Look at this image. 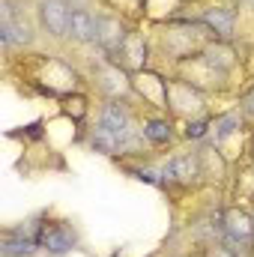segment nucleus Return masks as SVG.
<instances>
[{
    "label": "nucleus",
    "instance_id": "9d476101",
    "mask_svg": "<svg viewBox=\"0 0 254 257\" xmlns=\"http://www.w3.org/2000/svg\"><path fill=\"white\" fill-rule=\"evenodd\" d=\"M203 27H206V33L212 36V39H221V42H227L230 36H233V24H236V12L230 9V6H209L200 18H197Z\"/></svg>",
    "mask_w": 254,
    "mask_h": 257
},
{
    "label": "nucleus",
    "instance_id": "4468645a",
    "mask_svg": "<svg viewBox=\"0 0 254 257\" xmlns=\"http://www.w3.org/2000/svg\"><path fill=\"white\" fill-rule=\"evenodd\" d=\"M39 254H42V248H39L36 239L18 233L15 227L3 230V239H0V257H39Z\"/></svg>",
    "mask_w": 254,
    "mask_h": 257
},
{
    "label": "nucleus",
    "instance_id": "f257e3e1",
    "mask_svg": "<svg viewBox=\"0 0 254 257\" xmlns=\"http://www.w3.org/2000/svg\"><path fill=\"white\" fill-rule=\"evenodd\" d=\"M39 21L24 12L21 0H0V42L6 51L12 48H33Z\"/></svg>",
    "mask_w": 254,
    "mask_h": 257
},
{
    "label": "nucleus",
    "instance_id": "f03ea898",
    "mask_svg": "<svg viewBox=\"0 0 254 257\" xmlns=\"http://www.w3.org/2000/svg\"><path fill=\"white\" fill-rule=\"evenodd\" d=\"M218 215V224H221V245L227 248H239V251H248V257H254V215L245 212L242 206H224Z\"/></svg>",
    "mask_w": 254,
    "mask_h": 257
},
{
    "label": "nucleus",
    "instance_id": "423d86ee",
    "mask_svg": "<svg viewBox=\"0 0 254 257\" xmlns=\"http://www.w3.org/2000/svg\"><path fill=\"white\" fill-rule=\"evenodd\" d=\"M102 128H108L126 150L135 138V120H132V111H129L126 99H108L102 108H99V120H96Z\"/></svg>",
    "mask_w": 254,
    "mask_h": 257
},
{
    "label": "nucleus",
    "instance_id": "39448f33",
    "mask_svg": "<svg viewBox=\"0 0 254 257\" xmlns=\"http://www.w3.org/2000/svg\"><path fill=\"white\" fill-rule=\"evenodd\" d=\"M36 242L42 248V254L48 257H66L78 248V230L69 221H54V224H42L36 233Z\"/></svg>",
    "mask_w": 254,
    "mask_h": 257
},
{
    "label": "nucleus",
    "instance_id": "1a4fd4ad",
    "mask_svg": "<svg viewBox=\"0 0 254 257\" xmlns=\"http://www.w3.org/2000/svg\"><path fill=\"white\" fill-rule=\"evenodd\" d=\"M132 36L129 24L120 15H99V24H96V45L99 51L111 60L120 54V48L126 45V39Z\"/></svg>",
    "mask_w": 254,
    "mask_h": 257
},
{
    "label": "nucleus",
    "instance_id": "a211bd4d",
    "mask_svg": "<svg viewBox=\"0 0 254 257\" xmlns=\"http://www.w3.org/2000/svg\"><path fill=\"white\" fill-rule=\"evenodd\" d=\"M239 111H242V117L254 120V84L242 93V99H239Z\"/></svg>",
    "mask_w": 254,
    "mask_h": 257
},
{
    "label": "nucleus",
    "instance_id": "7ed1b4c3",
    "mask_svg": "<svg viewBox=\"0 0 254 257\" xmlns=\"http://www.w3.org/2000/svg\"><path fill=\"white\" fill-rule=\"evenodd\" d=\"M165 108L177 117H186V120L200 117L203 114V93L194 84L180 81V78L165 81Z\"/></svg>",
    "mask_w": 254,
    "mask_h": 257
},
{
    "label": "nucleus",
    "instance_id": "6ab92c4d",
    "mask_svg": "<svg viewBox=\"0 0 254 257\" xmlns=\"http://www.w3.org/2000/svg\"><path fill=\"white\" fill-rule=\"evenodd\" d=\"M200 257H239V251H233L227 245H206Z\"/></svg>",
    "mask_w": 254,
    "mask_h": 257
},
{
    "label": "nucleus",
    "instance_id": "2eb2a0df",
    "mask_svg": "<svg viewBox=\"0 0 254 257\" xmlns=\"http://www.w3.org/2000/svg\"><path fill=\"white\" fill-rule=\"evenodd\" d=\"M245 123V117H242V111H227V114H221V117H215L212 120V128H209V144L212 147H218V144H224L230 135H236L239 128Z\"/></svg>",
    "mask_w": 254,
    "mask_h": 257
},
{
    "label": "nucleus",
    "instance_id": "0eeeda50",
    "mask_svg": "<svg viewBox=\"0 0 254 257\" xmlns=\"http://www.w3.org/2000/svg\"><path fill=\"white\" fill-rule=\"evenodd\" d=\"M200 177H203L200 153H177V156L168 159V165L162 168V183H165V186L191 189V186L200 183Z\"/></svg>",
    "mask_w": 254,
    "mask_h": 257
},
{
    "label": "nucleus",
    "instance_id": "dca6fc26",
    "mask_svg": "<svg viewBox=\"0 0 254 257\" xmlns=\"http://www.w3.org/2000/svg\"><path fill=\"white\" fill-rule=\"evenodd\" d=\"M141 135H144V141L153 144V147H168V144L174 141V126H171L168 117H150V120H144Z\"/></svg>",
    "mask_w": 254,
    "mask_h": 257
},
{
    "label": "nucleus",
    "instance_id": "6e6552de",
    "mask_svg": "<svg viewBox=\"0 0 254 257\" xmlns=\"http://www.w3.org/2000/svg\"><path fill=\"white\" fill-rule=\"evenodd\" d=\"M93 84H96L108 99H129L132 90H135L129 72L120 63L108 60V57H105L99 66H93Z\"/></svg>",
    "mask_w": 254,
    "mask_h": 257
},
{
    "label": "nucleus",
    "instance_id": "9b49d317",
    "mask_svg": "<svg viewBox=\"0 0 254 257\" xmlns=\"http://www.w3.org/2000/svg\"><path fill=\"white\" fill-rule=\"evenodd\" d=\"M96 24H99V15H93L87 6H75L72 24H69V42H75V45H96Z\"/></svg>",
    "mask_w": 254,
    "mask_h": 257
},
{
    "label": "nucleus",
    "instance_id": "f3484780",
    "mask_svg": "<svg viewBox=\"0 0 254 257\" xmlns=\"http://www.w3.org/2000/svg\"><path fill=\"white\" fill-rule=\"evenodd\" d=\"M209 128H212L209 117H191V120H186L183 138L186 141H203V138H209Z\"/></svg>",
    "mask_w": 254,
    "mask_h": 257
},
{
    "label": "nucleus",
    "instance_id": "f8f14e48",
    "mask_svg": "<svg viewBox=\"0 0 254 257\" xmlns=\"http://www.w3.org/2000/svg\"><path fill=\"white\" fill-rule=\"evenodd\" d=\"M197 57L209 66L218 78H224V75L236 66V54H233V48H230L227 42H221V39H212L209 45H203V51H200Z\"/></svg>",
    "mask_w": 254,
    "mask_h": 257
},
{
    "label": "nucleus",
    "instance_id": "20e7f679",
    "mask_svg": "<svg viewBox=\"0 0 254 257\" xmlns=\"http://www.w3.org/2000/svg\"><path fill=\"white\" fill-rule=\"evenodd\" d=\"M75 3L72 0H36V21L39 30L51 39H69Z\"/></svg>",
    "mask_w": 254,
    "mask_h": 257
},
{
    "label": "nucleus",
    "instance_id": "ddd939ff",
    "mask_svg": "<svg viewBox=\"0 0 254 257\" xmlns=\"http://www.w3.org/2000/svg\"><path fill=\"white\" fill-rule=\"evenodd\" d=\"M111 60L120 63L126 72H141L147 66V39H144V33H135L132 30V36L126 39V45L120 48V54L111 57Z\"/></svg>",
    "mask_w": 254,
    "mask_h": 257
}]
</instances>
